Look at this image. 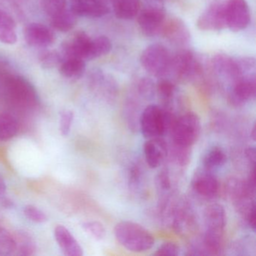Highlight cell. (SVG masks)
Segmentation results:
<instances>
[{"label":"cell","instance_id":"cell-4","mask_svg":"<svg viewBox=\"0 0 256 256\" xmlns=\"http://www.w3.org/2000/svg\"><path fill=\"white\" fill-rule=\"evenodd\" d=\"M226 212L224 206L218 204L210 205L205 210L206 226L204 246L212 254H217L221 250L222 240L226 226Z\"/></svg>","mask_w":256,"mask_h":256},{"label":"cell","instance_id":"cell-27","mask_svg":"<svg viewBox=\"0 0 256 256\" xmlns=\"http://www.w3.org/2000/svg\"><path fill=\"white\" fill-rule=\"evenodd\" d=\"M42 7L50 18L67 8V0H41Z\"/></svg>","mask_w":256,"mask_h":256},{"label":"cell","instance_id":"cell-1","mask_svg":"<svg viewBox=\"0 0 256 256\" xmlns=\"http://www.w3.org/2000/svg\"><path fill=\"white\" fill-rule=\"evenodd\" d=\"M116 240L124 248L134 252H144L155 244L154 235L142 224L131 221H122L114 228Z\"/></svg>","mask_w":256,"mask_h":256},{"label":"cell","instance_id":"cell-17","mask_svg":"<svg viewBox=\"0 0 256 256\" xmlns=\"http://www.w3.org/2000/svg\"><path fill=\"white\" fill-rule=\"evenodd\" d=\"M162 34L169 41L175 44H185L190 40V32L184 22L180 19H173L168 24L164 23Z\"/></svg>","mask_w":256,"mask_h":256},{"label":"cell","instance_id":"cell-25","mask_svg":"<svg viewBox=\"0 0 256 256\" xmlns=\"http://www.w3.org/2000/svg\"><path fill=\"white\" fill-rule=\"evenodd\" d=\"M112 48L110 40L107 36H101L91 40L88 60L96 59L108 54Z\"/></svg>","mask_w":256,"mask_h":256},{"label":"cell","instance_id":"cell-32","mask_svg":"<svg viewBox=\"0 0 256 256\" xmlns=\"http://www.w3.org/2000/svg\"><path fill=\"white\" fill-rule=\"evenodd\" d=\"M157 92L160 98L164 101H170L175 92V86L172 82L166 79L158 82L157 84Z\"/></svg>","mask_w":256,"mask_h":256},{"label":"cell","instance_id":"cell-7","mask_svg":"<svg viewBox=\"0 0 256 256\" xmlns=\"http://www.w3.org/2000/svg\"><path fill=\"white\" fill-rule=\"evenodd\" d=\"M226 26L239 32L250 24V11L246 0H228L226 2Z\"/></svg>","mask_w":256,"mask_h":256},{"label":"cell","instance_id":"cell-8","mask_svg":"<svg viewBox=\"0 0 256 256\" xmlns=\"http://www.w3.org/2000/svg\"><path fill=\"white\" fill-rule=\"evenodd\" d=\"M197 26L202 30L220 31L226 26V4H211L198 19Z\"/></svg>","mask_w":256,"mask_h":256},{"label":"cell","instance_id":"cell-20","mask_svg":"<svg viewBox=\"0 0 256 256\" xmlns=\"http://www.w3.org/2000/svg\"><path fill=\"white\" fill-rule=\"evenodd\" d=\"M17 256H30L36 252V242L30 234L26 230H19L13 234Z\"/></svg>","mask_w":256,"mask_h":256},{"label":"cell","instance_id":"cell-34","mask_svg":"<svg viewBox=\"0 0 256 256\" xmlns=\"http://www.w3.org/2000/svg\"><path fill=\"white\" fill-rule=\"evenodd\" d=\"M246 221L253 232L256 230V204L254 202H252L248 205L246 211Z\"/></svg>","mask_w":256,"mask_h":256},{"label":"cell","instance_id":"cell-2","mask_svg":"<svg viewBox=\"0 0 256 256\" xmlns=\"http://www.w3.org/2000/svg\"><path fill=\"white\" fill-rule=\"evenodd\" d=\"M2 94L8 103L17 108L28 110L38 106L36 91L24 78L10 76L6 78L2 85Z\"/></svg>","mask_w":256,"mask_h":256},{"label":"cell","instance_id":"cell-26","mask_svg":"<svg viewBox=\"0 0 256 256\" xmlns=\"http://www.w3.org/2000/svg\"><path fill=\"white\" fill-rule=\"evenodd\" d=\"M62 59V55L56 50H46L40 54V62L43 68L49 70L59 66Z\"/></svg>","mask_w":256,"mask_h":256},{"label":"cell","instance_id":"cell-33","mask_svg":"<svg viewBox=\"0 0 256 256\" xmlns=\"http://www.w3.org/2000/svg\"><path fill=\"white\" fill-rule=\"evenodd\" d=\"M179 246L174 242L168 241L160 245L154 253V256H178L180 254Z\"/></svg>","mask_w":256,"mask_h":256},{"label":"cell","instance_id":"cell-5","mask_svg":"<svg viewBox=\"0 0 256 256\" xmlns=\"http://www.w3.org/2000/svg\"><path fill=\"white\" fill-rule=\"evenodd\" d=\"M170 130L174 146L191 148L200 136V118L196 114L188 112L175 119Z\"/></svg>","mask_w":256,"mask_h":256},{"label":"cell","instance_id":"cell-14","mask_svg":"<svg viewBox=\"0 0 256 256\" xmlns=\"http://www.w3.org/2000/svg\"><path fill=\"white\" fill-rule=\"evenodd\" d=\"M55 240L66 256H82L84 250L70 230L62 224L56 226L54 230Z\"/></svg>","mask_w":256,"mask_h":256},{"label":"cell","instance_id":"cell-37","mask_svg":"<svg viewBox=\"0 0 256 256\" xmlns=\"http://www.w3.org/2000/svg\"><path fill=\"white\" fill-rule=\"evenodd\" d=\"M256 125H253L252 128L251 132H250V136H251L252 139L253 140H256Z\"/></svg>","mask_w":256,"mask_h":256},{"label":"cell","instance_id":"cell-22","mask_svg":"<svg viewBox=\"0 0 256 256\" xmlns=\"http://www.w3.org/2000/svg\"><path fill=\"white\" fill-rule=\"evenodd\" d=\"M18 132V121L12 114H0V142H8L14 138Z\"/></svg>","mask_w":256,"mask_h":256},{"label":"cell","instance_id":"cell-29","mask_svg":"<svg viewBox=\"0 0 256 256\" xmlns=\"http://www.w3.org/2000/svg\"><path fill=\"white\" fill-rule=\"evenodd\" d=\"M0 251L4 254H14L16 244L13 234L4 228H0Z\"/></svg>","mask_w":256,"mask_h":256},{"label":"cell","instance_id":"cell-11","mask_svg":"<svg viewBox=\"0 0 256 256\" xmlns=\"http://www.w3.org/2000/svg\"><path fill=\"white\" fill-rule=\"evenodd\" d=\"M24 36L29 46L38 48H50L56 40L55 34L50 28L38 23L30 24L25 28Z\"/></svg>","mask_w":256,"mask_h":256},{"label":"cell","instance_id":"cell-18","mask_svg":"<svg viewBox=\"0 0 256 256\" xmlns=\"http://www.w3.org/2000/svg\"><path fill=\"white\" fill-rule=\"evenodd\" d=\"M17 24L13 18L0 8V42L12 46L18 41Z\"/></svg>","mask_w":256,"mask_h":256},{"label":"cell","instance_id":"cell-36","mask_svg":"<svg viewBox=\"0 0 256 256\" xmlns=\"http://www.w3.org/2000/svg\"><path fill=\"white\" fill-rule=\"evenodd\" d=\"M6 192V182L4 176L0 174V200L4 197Z\"/></svg>","mask_w":256,"mask_h":256},{"label":"cell","instance_id":"cell-31","mask_svg":"<svg viewBox=\"0 0 256 256\" xmlns=\"http://www.w3.org/2000/svg\"><path fill=\"white\" fill-rule=\"evenodd\" d=\"M23 211L25 216L34 222L42 224L48 221V216L46 212L34 205H26L24 208Z\"/></svg>","mask_w":256,"mask_h":256},{"label":"cell","instance_id":"cell-23","mask_svg":"<svg viewBox=\"0 0 256 256\" xmlns=\"http://www.w3.org/2000/svg\"><path fill=\"white\" fill-rule=\"evenodd\" d=\"M227 161V156L220 146H212L208 150L203 160V164L208 172L222 167Z\"/></svg>","mask_w":256,"mask_h":256},{"label":"cell","instance_id":"cell-3","mask_svg":"<svg viewBox=\"0 0 256 256\" xmlns=\"http://www.w3.org/2000/svg\"><path fill=\"white\" fill-rule=\"evenodd\" d=\"M139 118L140 132L146 139L162 137L174 120L170 112L154 104L146 106Z\"/></svg>","mask_w":256,"mask_h":256},{"label":"cell","instance_id":"cell-12","mask_svg":"<svg viewBox=\"0 0 256 256\" xmlns=\"http://www.w3.org/2000/svg\"><path fill=\"white\" fill-rule=\"evenodd\" d=\"M70 10L77 17L98 18L108 13L104 0H71Z\"/></svg>","mask_w":256,"mask_h":256},{"label":"cell","instance_id":"cell-10","mask_svg":"<svg viewBox=\"0 0 256 256\" xmlns=\"http://www.w3.org/2000/svg\"><path fill=\"white\" fill-rule=\"evenodd\" d=\"M166 13L157 7H148L140 13L138 19L142 32L148 36H155L161 34L164 24Z\"/></svg>","mask_w":256,"mask_h":256},{"label":"cell","instance_id":"cell-15","mask_svg":"<svg viewBox=\"0 0 256 256\" xmlns=\"http://www.w3.org/2000/svg\"><path fill=\"white\" fill-rule=\"evenodd\" d=\"M144 152L148 166L150 168H156L167 156V144L162 138L148 139L144 144Z\"/></svg>","mask_w":256,"mask_h":256},{"label":"cell","instance_id":"cell-9","mask_svg":"<svg viewBox=\"0 0 256 256\" xmlns=\"http://www.w3.org/2000/svg\"><path fill=\"white\" fill-rule=\"evenodd\" d=\"M181 78H191L200 74L202 66L190 50H182L172 59L170 70Z\"/></svg>","mask_w":256,"mask_h":256},{"label":"cell","instance_id":"cell-24","mask_svg":"<svg viewBox=\"0 0 256 256\" xmlns=\"http://www.w3.org/2000/svg\"><path fill=\"white\" fill-rule=\"evenodd\" d=\"M77 18L70 8H66L52 18V24L53 28L60 32H68L76 26Z\"/></svg>","mask_w":256,"mask_h":256},{"label":"cell","instance_id":"cell-28","mask_svg":"<svg viewBox=\"0 0 256 256\" xmlns=\"http://www.w3.org/2000/svg\"><path fill=\"white\" fill-rule=\"evenodd\" d=\"M84 230L98 240H102L106 236V229L101 222L98 221L84 222L82 224Z\"/></svg>","mask_w":256,"mask_h":256},{"label":"cell","instance_id":"cell-30","mask_svg":"<svg viewBox=\"0 0 256 256\" xmlns=\"http://www.w3.org/2000/svg\"><path fill=\"white\" fill-rule=\"evenodd\" d=\"M73 121H74V113L71 110L65 109L60 113V131L64 137H66L70 134Z\"/></svg>","mask_w":256,"mask_h":256},{"label":"cell","instance_id":"cell-6","mask_svg":"<svg viewBox=\"0 0 256 256\" xmlns=\"http://www.w3.org/2000/svg\"><path fill=\"white\" fill-rule=\"evenodd\" d=\"M172 56L162 44L148 46L140 56L142 66L155 77H162L170 71Z\"/></svg>","mask_w":256,"mask_h":256},{"label":"cell","instance_id":"cell-13","mask_svg":"<svg viewBox=\"0 0 256 256\" xmlns=\"http://www.w3.org/2000/svg\"><path fill=\"white\" fill-rule=\"evenodd\" d=\"M256 91V77L254 74L242 76L235 80L230 92V100L235 104H245L254 98Z\"/></svg>","mask_w":256,"mask_h":256},{"label":"cell","instance_id":"cell-16","mask_svg":"<svg viewBox=\"0 0 256 256\" xmlns=\"http://www.w3.org/2000/svg\"><path fill=\"white\" fill-rule=\"evenodd\" d=\"M192 188L197 194L206 198H212L218 194L220 184L210 172L196 175L192 181Z\"/></svg>","mask_w":256,"mask_h":256},{"label":"cell","instance_id":"cell-35","mask_svg":"<svg viewBox=\"0 0 256 256\" xmlns=\"http://www.w3.org/2000/svg\"><path fill=\"white\" fill-rule=\"evenodd\" d=\"M246 155L250 163L252 166H254V163H256V149L254 148H248L246 151Z\"/></svg>","mask_w":256,"mask_h":256},{"label":"cell","instance_id":"cell-21","mask_svg":"<svg viewBox=\"0 0 256 256\" xmlns=\"http://www.w3.org/2000/svg\"><path fill=\"white\" fill-rule=\"evenodd\" d=\"M140 0H114V11L118 18L131 20L138 14Z\"/></svg>","mask_w":256,"mask_h":256},{"label":"cell","instance_id":"cell-19","mask_svg":"<svg viewBox=\"0 0 256 256\" xmlns=\"http://www.w3.org/2000/svg\"><path fill=\"white\" fill-rule=\"evenodd\" d=\"M58 67L60 73L64 77L68 79H78L84 73L86 64L85 60L80 58L70 56L62 58Z\"/></svg>","mask_w":256,"mask_h":256}]
</instances>
